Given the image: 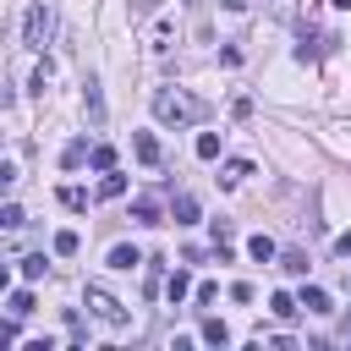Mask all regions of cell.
I'll list each match as a JSON object with an SVG mask.
<instances>
[{
  "mask_svg": "<svg viewBox=\"0 0 351 351\" xmlns=\"http://www.w3.org/2000/svg\"><path fill=\"white\" fill-rule=\"evenodd\" d=\"M77 247H82V236H77V230H60V236H55V252H60V258H71Z\"/></svg>",
  "mask_w": 351,
  "mask_h": 351,
  "instance_id": "44dd1931",
  "label": "cell"
},
{
  "mask_svg": "<svg viewBox=\"0 0 351 351\" xmlns=\"http://www.w3.org/2000/svg\"><path fill=\"white\" fill-rule=\"evenodd\" d=\"M5 313H11V318H27V313H33V291H11V296H5Z\"/></svg>",
  "mask_w": 351,
  "mask_h": 351,
  "instance_id": "8fae6325",
  "label": "cell"
},
{
  "mask_svg": "<svg viewBox=\"0 0 351 351\" xmlns=\"http://www.w3.org/2000/svg\"><path fill=\"white\" fill-rule=\"evenodd\" d=\"M82 110H88V126L99 132L104 126V88H99V77H82Z\"/></svg>",
  "mask_w": 351,
  "mask_h": 351,
  "instance_id": "277c9868",
  "label": "cell"
},
{
  "mask_svg": "<svg viewBox=\"0 0 351 351\" xmlns=\"http://www.w3.org/2000/svg\"><path fill=\"white\" fill-rule=\"evenodd\" d=\"M60 203H66L71 214H82V208H88V186H60Z\"/></svg>",
  "mask_w": 351,
  "mask_h": 351,
  "instance_id": "5bb4252c",
  "label": "cell"
},
{
  "mask_svg": "<svg viewBox=\"0 0 351 351\" xmlns=\"http://www.w3.org/2000/svg\"><path fill=\"white\" fill-rule=\"evenodd\" d=\"M335 252H340V258H351V230H346V236L335 241Z\"/></svg>",
  "mask_w": 351,
  "mask_h": 351,
  "instance_id": "484cf974",
  "label": "cell"
},
{
  "mask_svg": "<svg viewBox=\"0 0 351 351\" xmlns=\"http://www.w3.org/2000/svg\"><path fill=\"white\" fill-rule=\"evenodd\" d=\"M82 159H93V154H88V143H82V137H77V143H66V154H60V165H66V170H77Z\"/></svg>",
  "mask_w": 351,
  "mask_h": 351,
  "instance_id": "7c38bea8",
  "label": "cell"
},
{
  "mask_svg": "<svg viewBox=\"0 0 351 351\" xmlns=\"http://www.w3.org/2000/svg\"><path fill=\"white\" fill-rule=\"evenodd\" d=\"M241 176H252V165H247V159H230V165H225V176H219V186H236Z\"/></svg>",
  "mask_w": 351,
  "mask_h": 351,
  "instance_id": "ac0fdd59",
  "label": "cell"
},
{
  "mask_svg": "<svg viewBox=\"0 0 351 351\" xmlns=\"http://www.w3.org/2000/svg\"><path fill=\"white\" fill-rule=\"evenodd\" d=\"M132 263H143L137 247H115V252H110V269H132Z\"/></svg>",
  "mask_w": 351,
  "mask_h": 351,
  "instance_id": "d6986e66",
  "label": "cell"
},
{
  "mask_svg": "<svg viewBox=\"0 0 351 351\" xmlns=\"http://www.w3.org/2000/svg\"><path fill=\"white\" fill-rule=\"evenodd\" d=\"M49 33H55V11H49L44 0H33V5H27V16H22V44H27V49H44V44H49Z\"/></svg>",
  "mask_w": 351,
  "mask_h": 351,
  "instance_id": "7a4b0ae2",
  "label": "cell"
},
{
  "mask_svg": "<svg viewBox=\"0 0 351 351\" xmlns=\"http://www.w3.org/2000/svg\"><path fill=\"white\" fill-rule=\"evenodd\" d=\"M0 225H5V230H22V225H27V214H22L16 203H5V208H0Z\"/></svg>",
  "mask_w": 351,
  "mask_h": 351,
  "instance_id": "ffe728a7",
  "label": "cell"
},
{
  "mask_svg": "<svg viewBox=\"0 0 351 351\" xmlns=\"http://www.w3.org/2000/svg\"><path fill=\"white\" fill-rule=\"evenodd\" d=\"M132 154H137L143 165H159V137H154V132H137V137H132Z\"/></svg>",
  "mask_w": 351,
  "mask_h": 351,
  "instance_id": "52a82bcc",
  "label": "cell"
},
{
  "mask_svg": "<svg viewBox=\"0 0 351 351\" xmlns=\"http://www.w3.org/2000/svg\"><path fill=\"white\" fill-rule=\"evenodd\" d=\"M126 192V176L121 170H104V181H99V197H121Z\"/></svg>",
  "mask_w": 351,
  "mask_h": 351,
  "instance_id": "4fadbf2b",
  "label": "cell"
},
{
  "mask_svg": "<svg viewBox=\"0 0 351 351\" xmlns=\"http://www.w3.org/2000/svg\"><path fill=\"white\" fill-rule=\"evenodd\" d=\"M170 219H176V225H192V219H197V197L176 192V197H170Z\"/></svg>",
  "mask_w": 351,
  "mask_h": 351,
  "instance_id": "ba28073f",
  "label": "cell"
},
{
  "mask_svg": "<svg viewBox=\"0 0 351 351\" xmlns=\"http://www.w3.org/2000/svg\"><path fill=\"white\" fill-rule=\"evenodd\" d=\"M269 307H274V318H296V313H302V302H296L291 291H274V296H269Z\"/></svg>",
  "mask_w": 351,
  "mask_h": 351,
  "instance_id": "30bf717a",
  "label": "cell"
},
{
  "mask_svg": "<svg viewBox=\"0 0 351 351\" xmlns=\"http://www.w3.org/2000/svg\"><path fill=\"white\" fill-rule=\"evenodd\" d=\"M197 159H219V132H197Z\"/></svg>",
  "mask_w": 351,
  "mask_h": 351,
  "instance_id": "e0dca14e",
  "label": "cell"
},
{
  "mask_svg": "<svg viewBox=\"0 0 351 351\" xmlns=\"http://www.w3.org/2000/svg\"><path fill=\"white\" fill-rule=\"evenodd\" d=\"M203 340H208V346H230V329H225L219 318H203Z\"/></svg>",
  "mask_w": 351,
  "mask_h": 351,
  "instance_id": "2e32d148",
  "label": "cell"
},
{
  "mask_svg": "<svg viewBox=\"0 0 351 351\" xmlns=\"http://www.w3.org/2000/svg\"><path fill=\"white\" fill-rule=\"evenodd\" d=\"M88 307H93V318L99 324H110V329H126V307L104 291V285H88Z\"/></svg>",
  "mask_w": 351,
  "mask_h": 351,
  "instance_id": "3957f363",
  "label": "cell"
},
{
  "mask_svg": "<svg viewBox=\"0 0 351 351\" xmlns=\"http://www.w3.org/2000/svg\"><path fill=\"white\" fill-rule=\"evenodd\" d=\"M16 263H22V280H44V269H49L44 252H27V258H16Z\"/></svg>",
  "mask_w": 351,
  "mask_h": 351,
  "instance_id": "9a60e30c",
  "label": "cell"
},
{
  "mask_svg": "<svg viewBox=\"0 0 351 351\" xmlns=\"http://www.w3.org/2000/svg\"><path fill=\"white\" fill-rule=\"evenodd\" d=\"M165 296H170V307H181V302L192 296V274H186V269H176V274L165 280Z\"/></svg>",
  "mask_w": 351,
  "mask_h": 351,
  "instance_id": "8992f818",
  "label": "cell"
},
{
  "mask_svg": "<svg viewBox=\"0 0 351 351\" xmlns=\"http://www.w3.org/2000/svg\"><path fill=\"white\" fill-rule=\"evenodd\" d=\"M93 170H115V148H110V143L93 148Z\"/></svg>",
  "mask_w": 351,
  "mask_h": 351,
  "instance_id": "cb8c5ba5",
  "label": "cell"
},
{
  "mask_svg": "<svg viewBox=\"0 0 351 351\" xmlns=\"http://www.w3.org/2000/svg\"><path fill=\"white\" fill-rule=\"evenodd\" d=\"M269 11H274L280 22H291V16H296V0H269Z\"/></svg>",
  "mask_w": 351,
  "mask_h": 351,
  "instance_id": "d4e9b609",
  "label": "cell"
},
{
  "mask_svg": "<svg viewBox=\"0 0 351 351\" xmlns=\"http://www.w3.org/2000/svg\"><path fill=\"white\" fill-rule=\"evenodd\" d=\"M219 5H225V11H241V5H247V0H219Z\"/></svg>",
  "mask_w": 351,
  "mask_h": 351,
  "instance_id": "4316f807",
  "label": "cell"
},
{
  "mask_svg": "<svg viewBox=\"0 0 351 351\" xmlns=\"http://www.w3.org/2000/svg\"><path fill=\"white\" fill-rule=\"evenodd\" d=\"M280 269L285 274H307V252H280Z\"/></svg>",
  "mask_w": 351,
  "mask_h": 351,
  "instance_id": "603a6c76",
  "label": "cell"
},
{
  "mask_svg": "<svg viewBox=\"0 0 351 351\" xmlns=\"http://www.w3.org/2000/svg\"><path fill=\"white\" fill-rule=\"evenodd\" d=\"M296 302H302V307H307V313H329V307H335V302H329V291H324V285H302V296H296Z\"/></svg>",
  "mask_w": 351,
  "mask_h": 351,
  "instance_id": "9c48e42d",
  "label": "cell"
},
{
  "mask_svg": "<svg viewBox=\"0 0 351 351\" xmlns=\"http://www.w3.org/2000/svg\"><path fill=\"white\" fill-rule=\"evenodd\" d=\"M159 214H165V208H159V197H148V192H137V197H132V219H137V225H159Z\"/></svg>",
  "mask_w": 351,
  "mask_h": 351,
  "instance_id": "5b68a950",
  "label": "cell"
},
{
  "mask_svg": "<svg viewBox=\"0 0 351 351\" xmlns=\"http://www.w3.org/2000/svg\"><path fill=\"white\" fill-rule=\"evenodd\" d=\"M154 115H159L165 126H192V121L208 115V104H203V99H186V93H176V88H154Z\"/></svg>",
  "mask_w": 351,
  "mask_h": 351,
  "instance_id": "6da1fadb",
  "label": "cell"
},
{
  "mask_svg": "<svg viewBox=\"0 0 351 351\" xmlns=\"http://www.w3.org/2000/svg\"><path fill=\"white\" fill-rule=\"evenodd\" d=\"M247 252H252L258 263H269V258H274V241H269V236H252V241H247Z\"/></svg>",
  "mask_w": 351,
  "mask_h": 351,
  "instance_id": "7402d4cb",
  "label": "cell"
}]
</instances>
